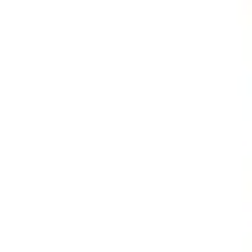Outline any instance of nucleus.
I'll return each instance as SVG.
<instances>
[]
</instances>
